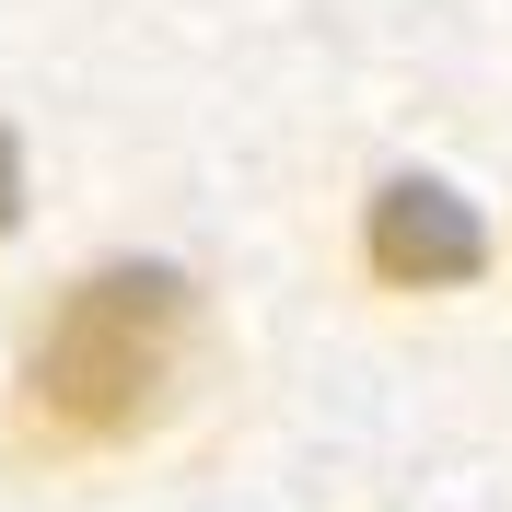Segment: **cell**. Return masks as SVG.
<instances>
[{
	"label": "cell",
	"instance_id": "cell-1",
	"mask_svg": "<svg viewBox=\"0 0 512 512\" xmlns=\"http://www.w3.org/2000/svg\"><path fill=\"white\" fill-rule=\"evenodd\" d=\"M175 326H187V280H175V268H94L59 315L35 326L24 443L70 454V443L140 431L152 396H163V361H175Z\"/></svg>",
	"mask_w": 512,
	"mask_h": 512
},
{
	"label": "cell",
	"instance_id": "cell-2",
	"mask_svg": "<svg viewBox=\"0 0 512 512\" xmlns=\"http://www.w3.org/2000/svg\"><path fill=\"white\" fill-rule=\"evenodd\" d=\"M361 256H373L384 291H454L489 268V222L454 187H431V175H396L373 198V222H361Z\"/></svg>",
	"mask_w": 512,
	"mask_h": 512
},
{
	"label": "cell",
	"instance_id": "cell-3",
	"mask_svg": "<svg viewBox=\"0 0 512 512\" xmlns=\"http://www.w3.org/2000/svg\"><path fill=\"white\" fill-rule=\"evenodd\" d=\"M24 222V152H12V128H0V233Z\"/></svg>",
	"mask_w": 512,
	"mask_h": 512
}]
</instances>
